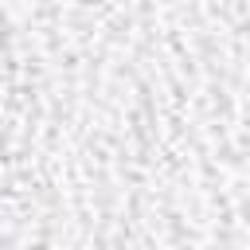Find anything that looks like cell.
Segmentation results:
<instances>
[]
</instances>
